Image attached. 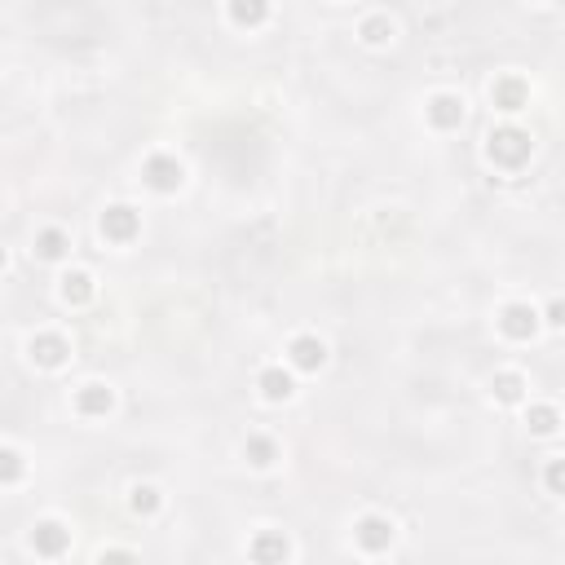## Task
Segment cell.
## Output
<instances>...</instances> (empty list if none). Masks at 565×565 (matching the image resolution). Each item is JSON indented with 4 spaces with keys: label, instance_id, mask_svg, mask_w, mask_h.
Listing matches in <instances>:
<instances>
[{
    "label": "cell",
    "instance_id": "cell-1",
    "mask_svg": "<svg viewBox=\"0 0 565 565\" xmlns=\"http://www.w3.org/2000/svg\"><path fill=\"white\" fill-rule=\"evenodd\" d=\"M525 150H530V141L521 133H495L490 137V155H499V159H508V164H521Z\"/></svg>",
    "mask_w": 565,
    "mask_h": 565
},
{
    "label": "cell",
    "instance_id": "cell-2",
    "mask_svg": "<svg viewBox=\"0 0 565 565\" xmlns=\"http://www.w3.org/2000/svg\"><path fill=\"white\" fill-rule=\"evenodd\" d=\"M102 230L115 234V238H124L128 230H133V216H128V208H111V212L102 216Z\"/></svg>",
    "mask_w": 565,
    "mask_h": 565
},
{
    "label": "cell",
    "instance_id": "cell-3",
    "mask_svg": "<svg viewBox=\"0 0 565 565\" xmlns=\"http://www.w3.org/2000/svg\"><path fill=\"white\" fill-rule=\"evenodd\" d=\"M292 354H296L300 367H318V363H322V345H318V340H296Z\"/></svg>",
    "mask_w": 565,
    "mask_h": 565
},
{
    "label": "cell",
    "instance_id": "cell-4",
    "mask_svg": "<svg viewBox=\"0 0 565 565\" xmlns=\"http://www.w3.org/2000/svg\"><path fill=\"white\" fill-rule=\"evenodd\" d=\"M234 18L238 22H261L266 18V0H234Z\"/></svg>",
    "mask_w": 565,
    "mask_h": 565
},
{
    "label": "cell",
    "instance_id": "cell-5",
    "mask_svg": "<svg viewBox=\"0 0 565 565\" xmlns=\"http://www.w3.org/2000/svg\"><path fill=\"white\" fill-rule=\"evenodd\" d=\"M261 384H266L270 398H287V393H292V380L279 376V371H266V376H261Z\"/></svg>",
    "mask_w": 565,
    "mask_h": 565
},
{
    "label": "cell",
    "instance_id": "cell-6",
    "mask_svg": "<svg viewBox=\"0 0 565 565\" xmlns=\"http://www.w3.org/2000/svg\"><path fill=\"white\" fill-rule=\"evenodd\" d=\"M512 336H525V331H534V314H525V309H508V322H503Z\"/></svg>",
    "mask_w": 565,
    "mask_h": 565
},
{
    "label": "cell",
    "instance_id": "cell-7",
    "mask_svg": "<svg viewBox=\"0 0 565 565\" xmlns=\"http://www.w3.org/2000/svg\"><path fill=\"white\" fill-rule=\"evenodd\" d=\"M363 544H367V548L389 544V525H384V521H363Z\"/></svg>",
    "mask_w": 565,
    "mask_h": 565
},
{
    "label": "cell",
    "instance_id": "cell-8",
    "mask_svg": "<svg viewBox=\"0 0 565 565\" xmlns=\"http://www.w3.org/2000/svg\"><path fill=\"white\" fill-rule=\"evenodd\" d=\"M35 539H40L44 552H58V548H62V534H58V525H40V530H35Z\"/></svg>",
    "mask_w": 565,
    "mask_h": 565
},
{
    "label": "cell",
    "instance_id": "cell-9",
    "mask_svg": "<svg viewBox=\"0 0 565 565\" xmlns=\"http://www.w3.org/2000/svg\"><path fill=\"white\" fill-rule=\"evenodd\" d=\"M530 424H534V433H552V428H557V411H548V406H539V411L530 415Z\"/></svg>",
    "mask_w": 565,
    "mask_h": 565
},
{
    "label": "cell",
    "instance_id": "cell-10",
    "mask_svg": "<svg viewBox=\"0 0 565 565\" xmlns=\"http://www.w3.org/2000/svg\"><path fill=\"white\" fill-rule=\"evenodd\" d=\"M80 406H84V411H106V406H111V393L93 389V393H84V398H80Z\"/></svg>",
    "mask_w": 565,
    "mask_h": 565
},
{
    "label": "cell",
    "instance_id": "cell-11",
    "mask_svg": "<svg viewBox=\"0 0 565 565\" xmlns=\"http://www.w3.org/2000/svg\"><path fill=\"white\" fill-rule=\"evenodd\" d=\"M71 296H76V300L89 296V279H84V274H71V279H67V300Z\"/></svg>",
    "mask_w": 565,
    "mask_h": 565
},
{
    "label": "cell",
    "instance_id": "cell-12",
    "mask_svg": "<svg viewBox=\"0 0 565 565\" xmlns=\"http://www.w3.org/2000/svg\"><path fill=\"white\" fill-rule=\"evenodd\" d=\"M548 486L557 490V495H565V460H557V464L548 468Z\"/></svg>",
    "mask_w": 565,
    "mask_h": 565
},
{
    "label": "cell",
    "instance_id": "cell-13",
    "mask_svg": "<svg viewBox=\"0 0 565 565\" xmlns=\"http://www.w3.org/2000/svg\"><path fill=\"white\" fill-rule=\"evenodd\" d=\"M58 349H62V345H58V340H40V345H35V354H40V363H58V358H62Z\"/></svg>",
    "mask_w": 565,
    "mask_h": 565
},
{
    "label": "cell",
    "instance_id": "cell-14",
    "mask_svg": "<svg viewBox=\"0 0 565 565\" xmlns=\"http://www.w3.org/2000/svg\"><path fill=\"white\" fill-rule=\"evenodd\" d=\"M433 106H437V111H433V115H437L442 124H451V119L460 115V111H455V102H451V98H437V102H433Z\"/></svg>",
    "mask_w": 565,
    "mask_h": 565
},
{
    "label": "cell",
    "instance_id": "cell-15",
    "mask_svg": "<svg viewBox=\"0 0 565 565\" xmlns=\"http://www.w3.org/2000/svg\"><path fill=\"white\" fill-rule=\"evenodd\" d=\"M40 252H44V257H58V252H62V238H58V234H44V238H40Z\"/></svg>",
    "mask_w": 565,
    "mask_h": 565
},
{
    "label": "cell",
    "instance_id": "cell-16",
    "mask_svg": "<svg viewBox=\"0 0 565 565\" xmlns=\"http://www.w3.org/2000/svg\"><path fill=\"white\" fill-rule=\"evenodd\" d=\"M133 503H137V508H146V512H150V508H155V490H137V499H133Z\"/></svg>",
    "mask_w": 565,
    "mask_h": 565
},
{
    "label": "cell",
    "instance_id": "cell-17",
    "mask_svg": "<svg viewBox=\"0 0 565 565\" xmlns=\"http://www.w3.org/2000/svg\"><path fill=\"white\" fill-rule=\"evenodd\" d=\"M499 398H508V402L516 398V380H499Z\"/></svg>",
    "mask_w": 565,
    "mask_h": 565
}]
</instances>
